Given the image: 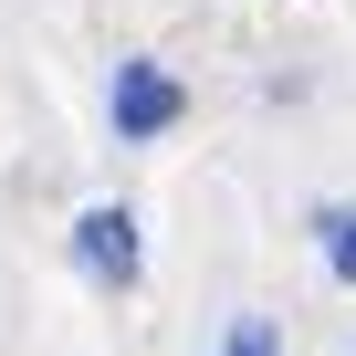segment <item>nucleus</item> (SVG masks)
I'll list each match as a JSON object with an SVG mask.
<instances>
[{
    "label": "nucleus",
    "mask_w": 356,
    "mask_h": 356,
    "mask_svg": "<svg viewBox=\"0 0 356 356\" xmlns=\"http://www.w3.org/2000/svg\"><path fill=\"white\" fill-rule=\"evenodd\" d=\"M178 126V84L157 63H115V136H168Z\"/></svg>",
    "instance_id": "2"
},
{
    "label": "nucleus",
    "mask_w": 356,
    "mask_h": 356,
    "mask_svg": "<svg viewBox=\"0 0 356 356\" xmlns=\"http://www.w3.org/2000/svg\"><path fill=\"white\" fill-rule=\"evenodd\" d=\"M74 262L126 293V283H136V210H84V220H74Z\"/></svg>",
    "instance_id": "1"
},
{
    "label": "nucleus",
    "mask_w": 356,
    "mask_h": 356,
    "mask_svg": "<svg viewBox=\"0 0 356 356\" xmlns=\"http://www.w3.org/2000/svg\"><path fill=\"white\" fill-rule=\"evenodd\" d=\"M314 252H325V273L335 283H356V210L335 200V210H314Z\"/></svg>",
    "instance_id": "3"
},
{
    "label": "nucleus",
    "mask_w": 356,
    "mask_h": 356,
    "mask_svg": "<svg viewBox=\"0 0 356 356\" xmlns=\"http://www.w3.org/2000/svg\"><path fill=\"white\" fill-rule=\"evenodd\" d=\"M220 356H283V346H273V325H262V314H241V325H231V346H220Z\"/></svg>",
    "instance_id": "4"
}]
</instances>
